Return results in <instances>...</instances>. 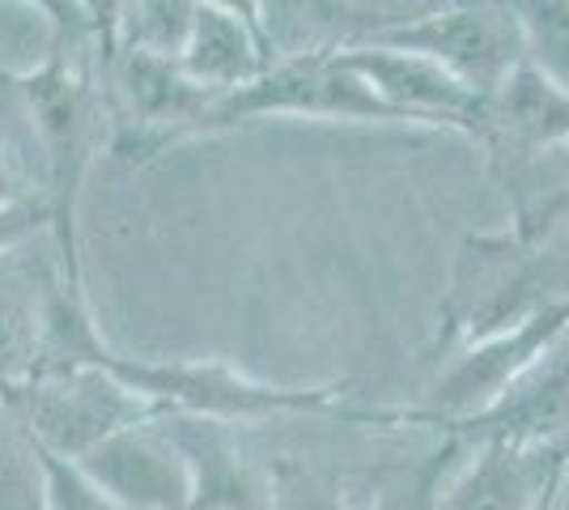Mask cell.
I'll return each mask as SVG.
<instances>
[{
    "mask_svg": "<svg viewBox=\"0 0 569 510\" xmlns=\"http://www.w3.org/2000/svg\"><path fill=\"white\" fill-rule=\"evenodd\" d=\"M64 366H98L107 370L116 383L149 400L158 413H183L204 417V421H268V417H345V421H403V413H370V409H349L345 391L336 388H281V383H263L251 379L226 362H158V358H128L116 353L102 332L94 328L86 293L72 290L69 281H60L48 302V337H43V370H64ZM39 370V374H43Z\"/></svg>",
    "mask_w": 569,
    "mask_h": 510,
    "instance_id": "1",
    "label": "cell"
},
{
    "mask_svg": "<svg viewBox=\"0 0 569 510\" xmlns=\"http://www.w3.org/2000/svg\"><path fill=\"white\" fill-rule=\"evenodd\" d=\"M281 116L323 123H387V128L400 123L375 98V90L340 60V51L307 48L272 60L251 86L217 98L191 137H209L256 120H281Z\"/></svg>",
    "mask_w": 569,
    "mask_h": 510,
    "instance_id": "2",
    "label": "cell"
},
{
    "mask_svg": "<svg viewBox=\"0 0 569 510\" xmlns=\"http://www.w3.org/2000/svg\"><path fill=\"white\" fill-rule=\"evenodd\" d=\"M375 48H396L442 64L455 81H463L480 102L506 86V77L527 60L519 4H447L408 18L366 39ZM361 48V43H357Z\"/></svg>",
    "mask_w": 569,
    "mask_h": 510,
    "instance_id": "3",
    "label": "cell"
},
{
    "mask_svg": "<svg viewBox=\"0 0 569 510\" xmlns=\"http://www.w3.org/2000/svg\"><path fill=\"white\" fill-rule=\"evenodd\" d=\"M4 404L22 417V426L39 447L64 460H81L102 438L162 417L149 400L132 396L98 366L43 370L26 388L4 396Z\"/></svg>",
    "mask_w": 569,
    "mask_h": 510,
    "instance_id": "4",
    "label": "cell"
},
{
    "mask_svg": "<svg viewBox=\"0 0 569 510\" xmlns=\"http://www.w3.org/2000/svg\"><path fill=\"white\" fill-rule=\"evenodd\" d=\"M561 332H569V298L548 302V307L522 316L519 323L501 328L493 337H480L472 344H463L451 358V366L438 374L433 404L403 413V421L408 426L426 421V426H447V430L472 421L489 404H498L501 391L510 388L522 370H531V366L540 362L545 349Z\"/></svg>",
    "mask_w": 569,
    "mask_h": 510,
    "instance_id": "5",
    "label": "cell"
},
{
    "mask_svg": "<svg viewBox=\"0 0 569 510\" xmlns=\"http://www.w3.org/2000/svg\"><path fill=\"white\" fill-rule=\"evenodd\" d=\"M340 60L353 69L382 107L400 123H429V128H447V132H468L476 137L480 123V98L455 81L442 64H433L426 56L396 48H340Z\"/></svg>",
    "mask_w": 569,
    "mask_h": 510,
    "instance_id": "6",
    "label": "cell"
},
{
    "mask_svg": "<svg viewBox=\"0 0 569 510\" xmlns=\"http://www.w3.org/2000/svg\"><path fill=\"white\" fill-rule=\"evenodd\" d=\"M569 477V447L476 442L472 460L438 489L433 510H548Z\"/></svg>",
    "mask_w": 569,
    "mask_h": 510,
    "instance_id": "7",
    "label": "cell"
},
{
    "mask_svg": "<svg viewBox=\"0 0 569 510\" xmlns=\"http://www.w3.org/2000/svg\"><path fill=\"white\" fill-rule=\"evenodd\" d=\"M86 477L123 510H188L191 477L179 447L162 426L144 421L102 438L94 451L81 456Z\"/></svg>",
    "mask_w": 569,
    "mask_h": 510,
    "instance_id": "8",
    "label": "cell"
},
{
    "mask_svg": "<svg viewBox=\"0 0 569 510\" xmlns=\"http://www.w3.org/2000/svg\"><path fill=\"white\" fill-rule=\"evenodd\" d=\"M459 442H515V447H569V332L545 358L522 370L498 404L451 430Z\"/></svg>",
    "mask_w": 569,
    "mask_h": 510,
    "instance_id": "9",
    "label": "cell"
},
{
    "mask_svg": "<svg viewBox=\"0 0 569 510\" xmlns=\"http://www.w3.org/2000/svg\"><path fill=\"white\" fill-rule=\"evenodd\" d=\"M476 141H485L501 162H510V170L557 153L569 146V94L531 60H522L498 94L480 102Z\"/></svg>",
    "mask_w": 569,
    "mask_h": 510,
    "instance_id": "10",
    "label": "cell"
},
{
    "mask_svg": "<svg viewBox=\"0 0 569 510\" xmlns=\"http://www.w3.org/2000/svg\"><path fill=\"white\" fill-rule=\"evenodd\" d=\"M30 247L0 256V400L43 370L48 302L64 281V272L43 256H30Z\"/></svg>",
    "mask_w": 569,
    "mask_h": 510,
    "instance_id": "11",
    "label": "cell"
},
{
    "mask_svg": "<svg viewBox=\"0 0 569 510\" xmlns=\"http://www.w3.org/2000/svg\"><path fill=\"white\" fill-rule=\"evenodd\" d=\"M158 421L188 463V510H268V472L247 463L230 438V426L183 413H167Z\"/></svg>",
    "mask_w": 569,
    "mask_h": 510,
    "instance_id": "12",
    "label": "cell"
},
{
    "mask_svg": "<svg viewBox=\"0 0 569 510\" xmlns=\"http://www.w3.org/2000/svg\"><path fill=\"white\" fill-rule=\"evenodd\" d=\"M268 64H272L268 39L242 9L217 4V0L196 4L191 34L183 51H179V69H183L188 81H196L200 90L221 98L251 86Z\"/></svg>",
    "mask_w": 569,
    "mask_h": 510,
    "instance_id": "13",
    "label": "cell"
},
{
    "mask_svg": "<svg viewBox=\"0 0 569 510\" xmlns=\"http://www.w3.org/2000/svg\"><path fill=\"white\" fill-rule=\"evenodd\" d=\"M0 510H43L39 442L4 400H0Z\"/></svg>",
    "mask_w": 569,
    "mask_h": 510,
    "instance_id": "14",
    "label": "cell"
},
{
    "mask_svg": "<svg viewBox=\"0 0 569 510\" xmlns=\"http://www.w3.org/2000/svg\"><path fill=\"white\" fill-rule=\"evenodd\" d=\"M527 60L569 94V4H519Z\"/></svg>",
    "mask_w": 569,
    "mask_h": 510,
    "instance_id": "15",
    "label": "cell"
},
{
    "mask_svg": "<svg viewBox=\"0 0 569 510\" xmlns=\"http://www.w3.org/2000/svg\"><path fill=\"white\" fill-rule=\"evenodd\" d=\"M268 510H349V502L332 477L281 460L268 468Z\"/></svg>",
    "mask_w": 569,
    "mask_h": 510,
    "instance_id": "16",
    "label": "cell"
},
{
    "mask_svg": "<svg viewBox=\"0 0 569 510\" xmlns=\"http://www.w3.org/2000/svg\"><path fill=\"white\" fill-rule=\"evenodd\" d=\"M39 456H43V510H123L86 477L77 460L51 456L48 447H39Z\"/></svg>",
    "mask_w": 569,
    "mask_h": 510,
    "instance_id": "17",
    "label": "cell"
},
{
    "mask_svg": "<svg viewBox=\"0 0 569 510\" xmlns=\"http://www.w3.org/2000/svg\"><path fill=\"white\" fill-rule=\"evenodd\" d=\"M455 447H459V438H451L447 456H451ZM447 456H433V460L421 463V468H408V472H400L396 481H387L370 510H433L438 489H442L438 472H442V460H447Z\"/></svg>",
    "mask_w": 569,
    "mask_h": 510,
    "instance_id": "18",
    "label": "cell"
},
{
    "mask_svg": "<svg viewBox=\"0 0 569 510\" xmlns=\"http://www.w3.org/2000/svg\"><path fill=\"white\" fill-rule=\"evenodd\" d=\"M43 230H51V209L43 196H22L0 204V256L22 251L26 243H34Z\"/></svg>",
    "mask_w": 569,
    "mask_h": 510,
    "instance_id": "19",
    "label": "cell"
},
{
    "mask_svg": "<svg viewBox=\"0 0 569 510\" xmlns=\"http://www.w3.org/2000/svg\"><path fill=\"white\" fill-rule=\"evenodd\" d=\"M22 196H34L30 188L22 183V174L13 170V162H9V153L0 149V204H9V200H22Z\"/></svg>",
    "mask_w": 569,
    "mask_h": 510,
    "instance_id": "20",
    "label": "cell"
},
{
    "mask_svg": "<svg viewBox=\"0 0 569 510\" xmlns=\"http://www.w3.org/2000/svg\"><path fill=\"white\" fill-rule=\"evenodd\" d=\"M566 493H569V489H566ZM566 510H569V507H566Z\"/></svg>",
    "mask_w": 569,
    "mask_h": 510,
    "instance_id": "21",
    "label": "cell"
}]
</instances>
